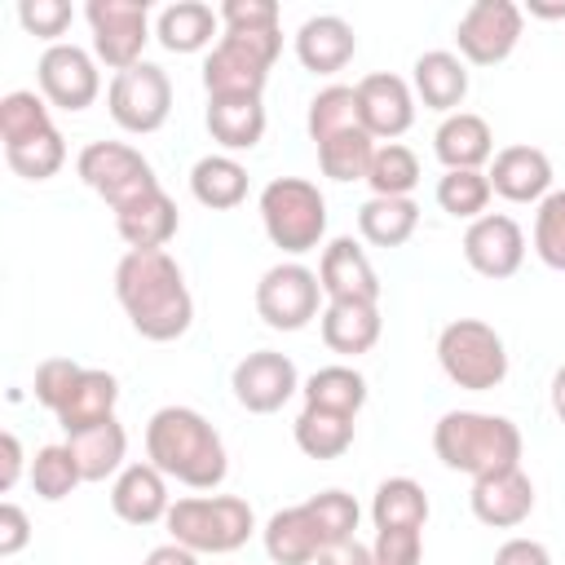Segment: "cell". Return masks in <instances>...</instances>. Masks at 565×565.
<instances>
[{
	"label": "cell",
	"mask_w": 565,
	"mask_h": 565,
	"mask_svg": "<svg viewBox=\"0 0 565 565\" xmlns=\"http://www.w3.org/2000/svg\"><path fill=\"white\" fill-rule=\"evenodd\" d=\"M115 296L141 340L168 344L181 340L194 322V296L185 287L181 265L159 252H124L115 265Z\"/></svg>",
	"instance_id": "cell-1"
},
{
	"label": "cell",
	"mask_w": 565,
	"mask_h": 565,
	"mask_svg": "<svg viewBox=\"0 0 565 565\" xmlns=\"http://www.w3.org/2000/svg\"><path fill=\"white\" fill-rule=\"evenodd\" d=\"M146 459L190 486V490H216L230 472L221 433L194 411V406H159L146 424Z\"/></svg>",
	"instance_id": "cell-2"
},
{
	"label": "cell",
	"mask_w": 565,
	"mask_h": 565,
	"mask_svg": "<svg viewBox=\"0 0 565 565\" xmlns=\"http://www.w3.org/2000/svg\"><path fill=\"white\" fill-rule=\"evenodd\" d=\"M433 450L450 472H468L472 481H481L521 468V428L508 415L446 411L433 424Z\"/></svg>",
	"instance_id": "cell-3"
},
{
	"label": "cell",
	"mask_w": 565,
	"mask_h": 565,
	"mask_svg": "<svg viewBox=\"0 0 565 565\" xmlns=\"http://www.w3.org/2000/svg\"><path fill=\"white\" fill-rule=\"evenodd\" d=\"M0 141L9 168L26 181H49L66 163V141L49 115V102L26 88L0 97Z\"/></svg>",
	"instance_id": "cell-4"
},
{
	"label": "cell",
	"mask_w": 565,
	"mask_h": 565,
	"mask_svg": "<svg viewBox=\"0 0 565 565\" xmlns=\"http://www.w3.org/2000/svg\"><path fill=\"white\" fill-rule=\"evenodd\" d=\"M163 525H168L172 543H181L199 556L203 552L225 556V552H238L256 534V512L238 494H190L168 508Z\"/></svg>",
	"instance_id": "cell-5"
},
{
	"label": "cell",
	"mask_w": 565,
	"mask_h": 565,
	"mask_svg": "<svg viewBox=\"0 0 565 565\" xmlns=\"http://www.w3.org/2000/svg\"><path fill=\"white\" fill-rule=\"evenodd\" d=\"M282 53V31H221L203 62V88L207 97H260L269 66Z\"/></svg>",
	"instance_id": "cell-6"
},
{
	"label": "cell",
	"mask_w": 565,
	"mask_h": 565,
	"mask_svg": "<svg viewBox=\"0 0 565 565\" xmlns=\"http://www.w3.org/2000/svg\"><path fill=\"white\" fill-rule=\"evenodd\" d=\"M260 225L287 256H305L327 234V199L305 177H274L260 190Z\"/></svg>",
	"instance_id": "cell-7"
},
{
	"label": "cell",
	"mask_w": 565,
	"mask_h": 565,
	"mask_svg": "<svg viewBox=\"0 0 565 565\" xmlns=\"http://www.w3.org/2000/svg\"><path fill=\"white\" fill-rule=\"evenodd\" d=\"M437 362L450 384L468 393H490L508 380V349L503 335L481 318H455L437 335Z\"/></svg>",
	"instance_id": "cell-8"
},
{
	"label": "cell",
	"mask_w": 565,
	"mask_h": 565,
	"mask_svg": "<svg viewBox=\"0 0 565 565\" xmlns=\"http://www.w3.org/2000/svg\"><path fill=\"white\" fill-rule=\"evenodd\" d=\"M75 172L93 194H102L110 203V212H119V207L137 203L141 194L159 190V177H154L150 159L141 150L124 146V141H88L75 159Z\"/></svg>",
	"instance_id": "cell-9"
},
{
	"label": "cell",
	"mask_w": 565,
	"mask_h": 565,
	"mask_svg": "<svg viewBox=\"0 0 565 565\" xmlns=\"http://www.w3.org/2000/svg\"><path fill=\"white\" fill-rule=\"evenodd\" d=\"M106 110L124 132H159L172 115V79L163 66L154 62H137L128 71H119L106 88Z\"/></svg>",
	"instance_id": "cell-10"
},
{
	"label": "cell",
	"mask_w": 565,
	"mask_h": 565,
	"mask_svg": "<svg viewBox=\"0 0 565 565\" xmlns=\"http://www.w3.org/2000/svg\"><path fill=\"white\" fill-rule=\"evenodd\" d=\"M84 18L93 26V57L115 75L141 62L150 40V4L146 0H88Z\"/></svg>",
	"instance_id": "cell-11"
},
{
	"label": "cell",
	"mask_w": 565,
	"mask_h": 565,
	"mask_svg": "<svg viewBox=\"0 0 565 565\" xmlns=\"http://www.w3.org/2000/svg\"><path fill=\"white\" fill-rule=\"evenodd\" d=\"M318 300H322V282L300 260H278L256 282V313L274 331H300V327H309L318 318Z\"/></svg>",
	"instance_id": "cell-12"
},
{
	"label": "cell",
	"mask_w": 565,
	"mask_h": 565,
	"mask_svg": "<svg viewBox=\"0 0 565 565\" xmlns=\"http://www.w3.org/2000/svg\"><path fill=\"white\" fill-rule=\"evenodd\" d=\"M521 26H525L521 4H512V0H472L463 9V18L455 22L459 57L472 62V66H499L521 44Z\"/></svg>",
	"instance_id": "cell-13"
},
{
	"label": "cell",
	"mask_w": 565,
	"mask_h": 565,
	"mask_svg": "<svg viewBox=\"0 0 565 565\" xmlns=\"http://www.w3.org/2000/svg\"><path fill=\"white\" fill-rule=\"evenodd\" d=\"M35 79H40V97L57 110H88L102 93V75H97V57L79 44H49L35 62Z\"/></svg>",
	"instance_id": "cell-14"
},
{
	"label": "cell",
	"mask_w": 565,
	"mask_h": 565,
	"mask_svg": "<svg viewBox=\"0 0 565 565\" xmlns=\"http://www.w3.org/2000/svg\"><path fill=\"white\" fill-rule=\"evenodd\" d=\"M230 388H234V402L252 415H274L282 411L296 393H300V371L287 353L278 349H256L247 353L234 375H230Z\"/></svg>",
	"instance_id": "cell-15"
},
{
	"label": "cell",
	"mask_w": 565,
	"mask_h": 565,
	"mask_svg": "<svg viewBox=\"0 0 565 565\" xmlns=\"http://www.w3.org/2000/svg\"><path fill=\"white\" fill-rule=\"evenodd\" d=\"M463 260L481 274V278H512L525 260V234L512 216L503 212H486L477 221H468L463 230Z\"/></svg>",
	"instance_id": "cell-16"
},
{
	"label": "cell",
	"mask_w": 565,
	"mask_h": 565,
	"mask_svg": "<svg viewBox=\"0 0 565 565\" xmlns=\"http://www.w3.org/2000/svg\"><path fill=\"white\" fill-rule=\"evenodd\" d=\"M358 93V110H362V128L375 137V141H393L402 137L411 124H415V88L393 75V71H375V75H362L353 84Z\"/></svg>",
	"instance_id": "cell-17"
},
{
	"label": "cell",
	"mask_w": 565,
	"mask_h": 565,
	"mask_svg": "<svg viewBox=\"0 0 565 565\" xmlns=\"http://www.w3.org/2000/svg\"><path fill=\"white\" fill-rule=\"evenodd\" d=\"M486 177L490 190L508 203H543L552 194V159L539 146H503Z\"/></svg>",
	"instance_id": "cell-18"
},
{
	"label": "cell",
	"mask_w": 565,
	"mask_h": 565,
	"mask_svg": "<svg viewBox=\"0 0 565 565\" xmlns=\"http://www.w3.org/2000/svg\"><path fill=\"white\" fill-rule=\"evenodd\" d=\"M318 282H322V296L327 300H380V278H375V265L371 256L362 252V243H353L349 234L344 238H331L322 247V260H318Z\"/></svg>",
	"instance_id": "cell-19"
},
{
	"label": "cell",
	"mask_w": 565,
	"mask_h": 565,
	"mask_svg": "<svg viewBox=\"0 0 565 565\" xmlns=\"http://www.w3.org/2000/svg\"><path fill=\"white\" fill-rule=\"evenodd\" d=\"M468 503H472V516L481 525L512 530V525H521L534 512V481L521 468H508V472H494V477L472 481Z\"/></svg>",
	"instance_id": "cell-20"
},
{
	"label": "cell",
	"mask_w": 565,
	"mask_h": 565,
	"mask_svg": "<svg viewBox=\"0 0 565 565\" xmlns=\"http://www.w3.org/2000/svg\"><path fill=\"white\" fill-rule=\"evenodd\" d=\"M358 53V35L353 26L340 18V13H318V18H305L300 31H296V57L305 71L313 75H335L353 62Z\"/></svg>",
	"instance_id": "cell-21"
},
{
	"label": "cell",
	"mask_w": 565,
	"mask_h": 565,
	"mask_svg": "<svg viewBox=\"0 0 565 565\" xmlns=\"http://www.w3.org/2000/svg\"><path fill=\"white\" fill-rule=\"evenodd\" d=\"M110 508L119 521L128 525H154L168 516L172 499H168V477L146 459V463H128L115 486H110Z\"/></svg>",
	"instance_id": "cell-22"
},
{
	"label": "cell",
	"mask_w": 565,
	"mask_h": 565,
	"mask_svg": "<svg viewBox=\"0 0 565 565\" xmlns=\"http://www.w3.org/2000/svg\"><path fill=\"white\" fill-rule=\"evenodd\" d=\"M411 88L428 110L455 115L468 97V62L450 49H428L411 66Z\"/></svg>",
	"instance_id": "cell-23"
},
{
	"label": "cell",
	"mask_w": 565,
	"mask_h": 565,
	"mask_svg": "<svg viewBox=\"0 0 565 565\" xmlns=\"http://www.w3.org/2000/svg\"><path fill=\"white\" fill-rule=\"evenodd\" d=\"M433 150L446 163V172H481V163L494 159V132L481 115L472 110H455L437 124L433 132Z\"/></svg>",
	"instance_id": "cell-24"
},
{
	"label": "cell",
	"mask_w": 565,
	"mask_h": 565,
	"mask_svg": "<svg viewBox=\"0 0 565 565\" xmlns=\"http://www.w3.org/2000/svg\"><path fill=\"white\" fill-rule=\"evenodd\" d=\"M318 331L331 353L358 358V353L375 349L384 318H380V305H371V300H327V309L318 313Z\"/></svg>",
	"instance_id": "cell-25"
},
{
	"label": "cell",
	"mask_w": 565,
	"mask_h": 565,
	"mask_svg": "<svg viewBox=\"0 0 565 565\" xmlns=\"http://www.w3.org/2000/svg\"><path fill=\"white\" fill-rule=\"evenodd\" d=\"M260 539H265V556H269L274 565H313L318 552L327 547V539H322V530H318L309 503L278 508V512L265 521Z\"/></svg>",
	"instance_id": "cell-26"
},
{
	"label": "cell",
	"mask_w": 565,
	"mask_h": 565,
	"mask_svg": "<svg viewBox=\"0 0 565 565\" xmlns=\"http://www.w3.org/2000/svg\"><path fill=\"white\" fill-rule=\"evenodd\" d=\"M177 225H181V212H177V203L168 199L163 185L115 212V230L128 243V252H159V247H168Z\"/></svg>",
	"instance_id": "cell-27"
},
{
	"label": "cell",
	"mask_w": 565,
	"mask_h": 565,
	"mask_svg": "<svg viewBox=\"0 0 565 565\" xmlns=\"http://www.w3.org/2000/svg\"><path fill=\"white\" fill-rule=\"evenodd\" d=\"M203 124L212 141L221 146V154L252 150L265 137V102L260 97H207Z\"/></svg>",
	"instance_id": "cell-28"
},
{
	"label": "cell",
	"mask_w": 565,
	"mask_h": 565,
	"mask_svg": "<svg viewBox=\"0 0 565 565\" xmlns=\"http://www.w3.org/2000/svg\"><path fill=\"white\" fill-rule=\"evenodd\" d=\"M216 31H221V13L203 0H177L159 9V22H154V40L168 53H199L212 44Z\"/></svg>",
	"instance_id": "cell-29"
},
{
	"label": "cell",
	"mask_w": 565,
	"mask_h": 565,
	"mask_svg": "<svg viewBox=\"0 0 565 565\" xmlns=\"http://www.w3.org/2000/svg\"><path fill=\"white\" fill-rule=\"evenodd\" d=\"M115 402H119V380H115L110 371L84 366L75 393H71L66 406L57 411V424H62L66 437H71V433H84V428H93V424L115 419Z\"/></svg>",
	"instance_id": "cell-30"
},
{
	"label": "cell",
	"mask_w": 565,
	"mask_h": 565,
	"mask_svg": "<svg viewBox=\"0 0 565 565\" xmlns=\"http://www.w3.org/2000/svg\"><path fill=\"white\" fill-rule=\"evenodd\" d=\"M66 446H71V455H75L84 481H106V477H119V472L128 468V463H124V455H128V433H124L119 419H106V424H93V428H84V433H71Z\"/></svg>",
	"instance_id": "cell-31"
},
{
	"label": "cell",
	"mask_w": 565,
	"mask_h": 565,
	"mask_svg": "<svg viewBox=\"0 0 565 565\" xmlns=\"http://www.w3.org/2000/svg\"><path fill=\"white\" fill-rule=\"evenodd\" d=\"M190 194L212 212H230L247 199V168L234 154H203L190 168Z\"/></svg>",
	"instance_id": "cell-32"
},
{
	"label": "cell",
	"mask_w": 565,
	"mask_h": 565,
	"mask_svg": "<svg viewBox=\"0 0 565 565\" xmlns=\"http://www.w3.org/2000/svg\"><path fill=\"white\" fill-rule=\"evenodd\" d=\"M358 230L371 247H402L419 230V203L415 199H380L371 194L358 207Z\"/></svg>",
	"instance_id": "cell-33"
},
{
	"label": "cell",
	"mask_w": 565,
	"mask_h": 565,
	"mask_svg": "<svg viewBox=\"0 0 565 565\" xmlns=\"http://www.w3.org/2000/svg\"><path fill=\"white\" fill-rule=\"evenodd\" d=\"M300 397L305 406H318V411H335V415H353L366 406V380L362 371L335 362V366H318L305 384H300Z\"/></svg>",
	"instance_id": "cell-34"
},
{
	"label": "cell",
	"mask_w": 565,
	"mask_h": 565,
	"mask_svg": "<svg viewBox=\"0 0 565 565\" xmlns=\"http://www.w3.org/2000/svg\"><path fill=\"white\" fill-rule=\"evenodd\" d=\"M371 521L375 530H424L428 521V494L415 477H388L375 486L371 499Z\"/></svg>",
	"instance_id": "cell-35"
},
{
	"label": "cell",
	"mask_w": 565,
	"mask_h": 565,
	"mask_svg": "<svg viewBox=\"0 0 565 565\" xmlns=\"http://www.w3.org/2000/svg\"><path fill=\"white\" fill-rule=\"evenodd\" d=\"M291 437L296 446L309 455V459H340L349 446H353V415H335V411H318V406H305L291 424Z\"/></svg>",
	"instance_id": "cell-36"
},
{
	"label": "cell",
	"mask_w": 565,
	"mask_h": 565,
	"mask_svg": "<svg viewBox=\"0 0 565 565\" xmlns=\"http://www.w3.org/2000/svg\"><path fill=\"white\" fill-rule=\"evenodd\" d=\"M305 128H309V141L322 146L340 132H353L362 128V110H358V93L349 84H327L322 93H313L309 102V115H305Z\"/></svg>",
	"instance_id": "cell-37"
},
{
	"label": "cell",
	"mask_w": 565,
	"mask_h": 565,
	"mask_svg": "<svg viewBox=\"0 0 565 565\" xmlns=\"http://www.w3.org/2000/svg\"><path fill=\"white\" fill-rule=\"evenodd\" d=\"M366 185L380 199H411V190L419 185V159H415V150L402 146V141L375 146V159L366 168Z\"/></svg>",
	"instance_id": "cell-38"
},
{
	"label": "cell",
	"mask_w": 565,
	"mask_h": 565,
	"mask_svg": "<svg viewBox=\"0 0 565 565\" xmlns=\"http://www.w3.org/2000/svg\"><path fill=\"white\" fill-rule=\"evenodd\" d=\"M371 159H375V137L366 128L340 132V137H331V141L318 146V168L331 181H366Z\"/></svg>",
	"instance_id": "cell-39"
},
{
	"label": "cell",
	"mask_w": 565,
	"mask_h": 565,
	"mask_svg": "<svg viewBox=\"0 0 565 565\" xmlns=\"http://www.w3.org/2000/svg\"><path fill=\"white\" fill-rule=\"evenodd\" d=\"M26 472H31V490H35L44 503H62V499L84 481V472H79V463H75V455H71L66 441H62V446H40Z\"/></svg>",
	"instance_id": "cell-40"
},
{
	"label": "cell",
	"mask_w": 565,
	"mask_h": 565,
	"mask_svg": "<svg viewBox=\"0 0 565 565\" xmlns=\"http://www.w3.org/2000/svg\"><path fill=\"white\" fill-rule=\"evenodd\" d=\"M490 177L486 172H441L437 181V207L450 212L455 221H477L486 216L490 203Z\"/></svg>",
	"instance_id": "cell-41"
},
{
	"label": "cell",
	"mask_w": 565,
	"mask_h": 565,
	"mask_svg": "<svg viewBox=\"0 0 565 565\" xmlns=\"http://www.w3.org/2000/svg\"><path fill=\"white\" fill-rule=\"evenodd\" d=\"M305 503H309V512H313V521H318L327 547H331V543H344V539H358L362 508H358L353 494H344V490H318V494H309Z\"/></svg>",
	"instance_id": "cell-42"
},
{
	"label": "cell",
	"mask_w": 565,
	"mask_h": 565,
	"mask_svg": "<svg viewBox=\"0 0 565 565\" xmlns=\"http://www.w3.org/2000/svg\"><path fill=\"white\" fill-rule=\"evenodd\" d=\"M534 256L565 274V190H552L534 212Z\"/></svg>",
	"instance_id": "cell-43"
},
{
	"label": "cell",
	"mask_w": 565,
	"mask_h": 565,
	"mask_svg": "<svg viewBox=\"0 0 565 565\" xmlns=\"http://www.w3.org/2000/svg\"><path fill=\"white\" fill-rule=\"evenodd\" d=\"M79 375H84L79 362H71V358H44V362L35 366V402L57 415V411L66 406V397L75 393Z\"/></svg>",
	"instance_id": "cell-44"
},
{
	"label": "cell",
	"mask_w": 565,
	"mask_h": 565,
	"mask_svg": "<svg viewBox=\"0 0 565 565\" xmlns=\"http://www.w3.org/2000/svg\"><path fill=\"white\" fill-rule=\"evenodd\" d=\"M71 18H75V9H71L66 0H22V4H18V22H22L31 35L49 40V44H62L57 35L71 26Z\"/></svg>",
	"instance_id": "cell-45"
},
{
	"label": "cell",
	"mask_w": 565,
	"mask_h": 565,
	"mask_svg": "<svg viewBox=\"0 0 565 565\" xmlns=\"http://www.w3.org/2000/svg\"><path fill=\"white\" fill-rule=\"evenodd\" d=\"M419 556H424L419 530H375V543H371L375 565H419Z\"/></svg>",
	"instance_id": "cell-46"
},
{
	"label": "cell",
	"mask_w": 565,
	"mask_h": 565,
	"mask_svg": "<svg viewBox=\"0 0 565 565\" xmlns=\"http://www.w3.org/2000/svg\"><path fill=\"white\" fill-rule=\"evenodd\" d=\"M216 13H221V31H265V26H278V4L274 0H225Z\"/></svg>",
	"instance_id": "cell-47"
},
{
	"label": "cell",
	"mask_w": 565,
	"mask_h": 565,
	"mask_svg": "<svg viewBox=\"0 0 565 565\" xmlns=\"http://www.w3.org/2000/svg\"><path fill=\"white\" fill-rule=\"evenodd\" d=\"M26 543H31V521H26V512H22L13 499H4V503H0V561L18 556Z\"/></svg>",
	"instance_id": "cell-48"
},
{
	"label": "cell",
	"mask_w": 565,
	"mask_h": 565,
	"mask_svg": "<svg viewBox=\"0 0 565 565\" xmlns=\"http://www.w3.org/2000/svg\"><path fill=\"white\" fill-rule=\"evenodd\" d=\"M494 565H552V552L539 543V539H508V543H499V552H494Z\"/></svg>",
	"instance_id": "cell-49"
},
{
	"label": "cell",
	"mask_w": 565,
	"mask_h": 565,
	"mask_svg": "<svg viewBox=\"0 0 565 565\" xmlns=\"http://www.w3.org/2000/svg\"><path fill=\"white\" fill-rule=\"evenodd\" d=\"M313 565H375V561H371V547H366V543H358V539H344V543H331V547H322Z\"/></svg>",
	"instance_id": "cell-50"
},
{
	"label": "cell",
	"mask_w": 565,
	"mask_h": 565,
	"mask_svg": "<svg viewBox=\"0 0 565 565\" xmlns=\"http://www.w3.org/2000/svg\"><path fill=\"white\" fill-rule=\"evenodd\" d=\"M0 490L9 494L13 486H18V477H22V441H18V433H0Z\"/></svg>",
	"instance_id": "cell-51"
},
{
	"label": "cell",
	"mask_w": 565,
	"mask_h": 565,
	"mask_svg": "<svg viewBox=\"0 0 565 565\" xmlns=\"http://www.w3.org/2000/svg\"><path fill=\"white\" fill-rule=\"evenodd\" d=\"M141 565H199V552H190V547H181V543H172V539H168V543L150 547Z\"/></svg>",
	"instance_id": "cell-52"
},
{
	"label": "cell",
	"mask_w": 565,
	"mask_h": 565,
	"mask_svg": "<svg viewBox=\"0 0 565 565\" xmlns=\"http://www.w3.org/2000/svg\"><path fill=\"white\" fill-rule=\"evenodd\" d=\"M525 9H530V18H547V22L565 18V0H530Z\"/></svg>",
	"instance_id": "cell-53"
},
{
	"label": "cell",
	"mask_w": 565,
	"mask_h": 565,
	"mask_svg": "<svg viewBox=\"0 0 565 565\" xmlns=\"http://www.w3.org/2000/svg\"><path fill=\"white\" fill-rule=\"evenodd\" d=\"M552 411H556V419L565 424V362H561L556 375H552Z\"/></svg>",
	"instance_id": "cell-54"
}]
</instances>
